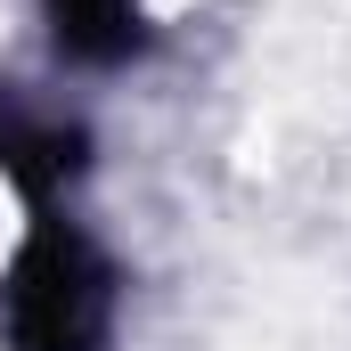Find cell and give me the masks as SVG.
<instances>
[{
  "label": "cell",
  "mask_w": 351,
  "mask_h": 351,
  "mask_svg": "<svg viewBox=\"0 0 351 351\" xmlns=\"http://www.w3.org/2000/svg\"><path fill=\"white\" fill-rule=\"evenodd\" d=\"M0 311H8L16 351H106V335H114V269L82 229L41 221L25 237V254L8 262Z\"/></svg>",
  "instance_id": "cell-1"
},
{
  "label": "cell",
  "mask_w": 351,
  "mask_h": 351,
  "mask_svg": "<svg viewBox=\"0 0 351 351\" xmlns=\"http://www.w3.org/2000/svg\"><path fill=\"white\" fill-rule=\"evenodd\" d=\"M49 8V33L74 66H123L147 25H139V0H41Z\"/></svg>",
  "instance_id": "cell-3"
},
{
  "label": "cell",
  "mask_w": 351,
  "mask_h": 351,
  "mask_svg": "<svg viewBox=\"0 0 351 351\" xmlns=\"http://www.w3.org/2000/svg\"><path fill=\"white\" fill-rule=\"evenodd\" d=\"M0 172L41 204V196H58L66 180L90 172V131L82 123H58V114H33L16 90L0 82Z\"/></svg>",
  "instance_id": "cell-2"
}]
</instances>
